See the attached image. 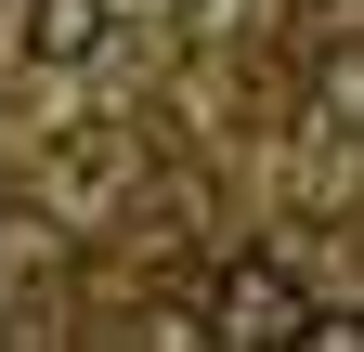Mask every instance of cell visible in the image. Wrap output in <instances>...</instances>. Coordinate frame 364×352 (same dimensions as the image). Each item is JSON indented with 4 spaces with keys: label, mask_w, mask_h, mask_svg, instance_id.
<instances>
[{
    "label": "cell",
    "mask_w": 364,
    "mask_h": 352,
    "mask_svg": "<svg viewBox=\"0 0 364 352\" xmlns=\"http://www.w3.org/2000/svg\"><path fill=\"white\" fill-rule=\"evenodd\" d=\"M299 314H312V287H299L273 248H247V261H221V274H208V300H196V339H235V352H260V339H299Z\"/></svg>",
    "instance_id": "cell-1"
},
{
    "label": "cell",
    "mask_w": 364,
    "mask_h": 352,
    "mask_svg": "<svg viewBox=\"0 0 364 352\" xmlns=\"http://www.w3.org/2000/svg\"><path fill=\"white\" fill-rule=\"evenodd\" d=\"M105 39H117L105 0H26V66H91Z\"/></svg>",
    "instance_id": "cell-2"
}]
</instances>
